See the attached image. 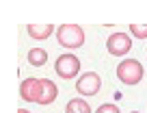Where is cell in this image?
<instances>
[{"mask_svg":"<svg viewBox=\"0 0 147 113\" xmlns=\"http://www.w3.org/2000/svg\"><path fill=\"white\" fill-rule=\"evenodd\" d=\"M132 113H138V111H132Z\"/></svg>","mask_w":147,"mask_h":113,"instance_id":"cell-14","label":"cell"},{"mask_svg":"<svg viewBox=\"0 0 147 113\" xmlns=\"http://www.w3.org/2000/svg\"><path fill=\"white\" fill-rule=\"evenodd\" d=\"M26 59L32 67H43L48 63V50H43V48H30Z\"/></svg>","mask_w":147,"mask_h":113,"instance_id":"cell-9","label":"cell"},{"mask_svg":"<svg viewBox=\"0 0 147 113\" xmlns=\"http://www.w3.org/2000/svg\"><path fill=\"white\" fill-rule=\"evenodd\" d=\"M18 113H30V111H26V109H20V111Z\"/></svg>","mask_w":147,"mask_h":113,"instance_id":"cell-13","label":"cell"},{"mask_svg":"<svg viewBox=\"0 0 147 113\" xmlns=\"http://www.w3.org/2000/svg\"><path fill=\"white\" fill-rule=\"evenodd\" d=\"M65 113H91V107H89V102H84L82 98H74V100L67 102Z\"/></svg>","mask_w":147,"mask_h":113,"instance_id":"cell-10","label":"cell"},{"mask_svg":"<svg viewBox=\"0 0 147 113\" xmlns=\"http://www.w3.org/2000/svg\"><path fill=\"white\" fill-rule=\"evenodd\" d=\"M143 76H145V70L136 59H123L117 65V78L123 85H138L143 80Z\"/></svg>","mask_w":147,"mask_h":113,"instance_id":"cell-2","label":"cell"},{"mask_svg":"<svg viewBox=\"0 0 147 113\" xmlns=\"http://www.w3.org/2000/svg\"><path fill=\"white\" fill-rule=\"evenodd\" d=\"M54 72L61 76V78L71 80L74 76L80 72V61H78V56L71 54V52H63V54H61L59 59L54 61Z\"/></svg>","mask_w":147,"mask_h":113,"instance_id":"cell-3","label":"cell"},{"mask_svg":"<svg viewBox=\"0 0 147 113\" xmlns=\"http://www.w3.org/2000/svg\"><path fill=\"white\" fill-rule=\"evenodd\" d=\"M26 31H28V35H30L32 39H48L52 33H56V28L52 26V24H43V26H37V24H28Z\"/></svg>","mask_w":147,"mask_h":113,"instance_id":"cell-8","label":"cell"},{"mask_svg":"<svg viewBox=\"0 0 147 113\" xmlns=\"http://www.w3.org/2000/svg\"><path fill=\"white\" fill-rule=\"evenodd\" d=\"M76 89H78V94H82V96H95L97 91L102 89L100 74H95V72H84V74L76 80Z\"/></svg>","mask_w":147,"mask_h":113,"instance_id":"cell-5","label":"cell"},{"mask_svg":"<svg viewBox=\"0 0 147 113\" xmlns=\"http://www.w3.org/2000/svg\"><path fill=\"white\" fill-rule=\"evenodd\" d=\"M56 96H59V87L50 78H41V91H39L37 104H52L56 100Z\"/></svg>","mask_w":147,"mask_h":113,"instance_id":"cell-7","label":"cell"},{"mask_svg":"<svg viewBox=\"0 0 147 113\" xmlns=\"http://www.w3.org/2000/svg\"><path fill=\"white\" fill-rule=\"evenodd\" d=\"M54 35L59 39V44L67 50H76L84 44V31L78 24H61Z\"/></svg>","mask_w":147,"mask_h":113,"instance_id":"cell-1","label":"cell"},{"mask_svg":"<svg viewBox=\"0 0 147 113\" xmlns=\"http://www.w3.org/2000/svg\"><path fill=\"white\" fill-rule=\"evenodd\" d=\"M39 91H41V78H24L20 85V96L24 102H35L39 100Z\"/></svg>","mask_w":147,"mask_h":113,"instance_id":"cell-6","label":"cell"},{"mask_svg":"<svg viewBox=\"0 0 147 113\" xmlns=\"http://www.w3.org/2000/svg\"><path fill=\"white\" fill-rule=\"evenodd\" d=\"M95 113H121V111L117 104H102V107H97Z\"/></svg>","mask_w":147,"mask_h":113,"instance_id":"cell-12","label":"cell"},{"mask_svg":"<svg viewBox=\"0 0 147 113\" xmlns=\"http://www.w3.org/2000/svg\"><path fill=\"white\" fill-rule=\"evenodd\" d=\"M106 48L113 56H123L132 50V39L125 33H113L108 39H106Z\"/></svg>","mask_w":147,"mask_h":113,"instance_id":"cell-4","label":"cell"},{"mask_svg":"<svg viewBox=\"0 0 147 113\" xmlns=\"http://www.w3.org/2000/svg\"><path fill=\"white\" fill-rule=\"evenodd\" d=\"M130 33L134 35L136 39H147V24H130Z\"/></svg>","mask_w":147,"mask_h":113,"instance_id":"cell-11","label":"cell"}]
</instances>
